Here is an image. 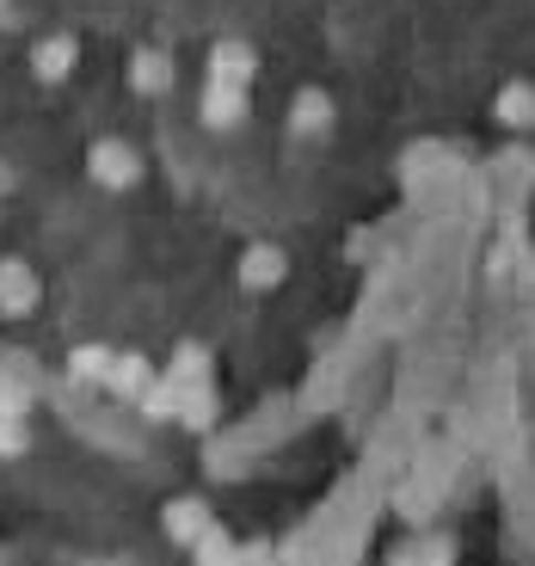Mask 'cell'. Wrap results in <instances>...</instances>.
Listing matches in <instances>:
<instances>
[{
    "instance_id": "obj_3",
    "label": "cell",
    "mask_w": 535,
    "mask_h": 566,
    "mask_svg": "<svg viewBox=\"0 0 535 566\" xmlns=\"http://www.w3.org/2000/svg\"><path fill=\"white\" fill-rule=\"evenodd\" d=\"M240 277L253 283V290H265V283L283 277V253H271V247H259V253H246V265H240Z\"/></svg>"
},
{
    "instance_id": "obj_1",
    "label": "cell",
    "mask_w": 535,
    "mask_h": 566,
    "mask_svg": "<svg viewBox=\"0 0 535 566\" xmlns=\"http://www.w3.org/2000/svg\"><path fill=\"white\" fill-rule=\"evenodd\" d=\"M93 179L99 185H129L136 179V155H129L124 142H99V148H93Z\"/></svg>"
},
{
    "instance_id": "obj_2",
    "label": "cell",
    "mask_w": 535,
    "mask_h": 566,
    "mask_svg": "<svg viewBox=\"0 0 535 566\" xmlns=\"http://www.w3.org/2000/svg\"><path fill=\"white\" fill-rule=\"evenodd\" d=\"M38 74L43 81H62V74H69V62H74V43L69 38H50V43H38Z\"/></svg>"
},
{
    "instance_id": "obj_6",
    "label": "cell",
    "mask_w": 535,
    "mask_h": 566,
    "mask_svg": "<svg viewBox=\"0 0 535 566\" xmlns=\"http://www.w3.org/2000/svg\"><path fill=\"white\" fill-rule=\"evenodd\" d=\"M136 86H141V93H160V86H167V62H160V56H136Z\"/></svg>"
},
{
    "instance_id": "obj_4",
    "label": "cell",
    "mask_w": 535,
    "mask_h": 566,
    "mask_svg": "<svg viewBox=\"0 0 535 566\" xmlns=\"http://www.w3.org/2000/svg\"><path fill=\"white\" fill-rule=\"evenodd\" d=\"M31 296H38V283L19 265H0V302H7V308H31Z\"/></svg>"
},
{
    "instance_id": "obj_5",
    "label": "cell",
    "mask_w": 535,
    "mask_h": 566,
    "mask_svg": "<svg viewBox=\"0 0 535 566\" xmlns=\"http://www.w3.org/2000/svg\"><path fill=\"white\" fill-rule=\"evenodd\" d=\"M499 117H505V124H535V93L529 86H511L505 99H499Z\"/></svg>"
},
{
    "instance_id": "obj_7",
    "label": "cell",
    "mask_w": 535,
    "mask_h": 566,
    "mask_svg": "<svg viewBox=\"0 0 535 566\" xmlns=\"http://www.w3.org/2000/svg\"><path fill=\"white\" fill-rule=\"evenodd\" d=\"M296 124H302V136H314V129L326 124V99H321V93H302V105H296Z\"/></svg>"
}]
</instances>
